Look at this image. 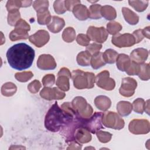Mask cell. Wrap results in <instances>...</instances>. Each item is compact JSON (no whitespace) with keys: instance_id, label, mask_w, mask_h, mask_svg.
Listing matches in <instances>:
<instances>
[{"instance_id":"1","label":"cell","mask_w":150,"mask_h":150,"mask_svg":"<svg viewBox=\"0 0 150 150\" xmlns=\"http://www.w3.org/2000/svg\"><path fill=\"white\" fill-rule=\"evenodd\" d=\"M6 56L10 67L21 71L31 67L35 53L34 49L28 44L19 43L10 47L6 52Z\"/></svg>"},{"instance_id":"2","label":"cell","mask_w":150,"mask_h":150,"mask_svg":"<svg viewBox=\"0 0 150 150\" xmlns=\"http://www.w3.org/2000/svg\"><path fill=\"white\" fill-rule=\"evenodd\" d=\"M76 116H78L76 112H70L64 110L59 107L56 101L45 115V127L49 131L56 132Z\"/></svg>"},{"instance_id":"3","label":"cell","mask_w":150,"mask_h":150,"mask_svg":"<svg viewBox=\"0 0 150 150\" xmlns=\"http://www.w3.org/2000/svg\"><path fill=\"white\" fill-rule=\"evenodd\" d=\"M71 78L73 80L74 86L77 89H90L94 86L95 76L93 73L76 70L71 72Z\"/></svg>"},{"instance_id":"4","label":"cell","mask_w":150,"mask_h":150,"mask_svg":"<svg viewBox=\"0 0 150 150\" xmlns=\"http://www.w3.org/2000/svg\"><path fill=\"white\" fill-rule=\"evenodd\" d=\"M71 105L80 118H88L93 113L92 107L87 104L86 100L82 97H75L71 102Z\"/></svg>"},{"instance_id":"5","label":"cell","mask_w":150,"mask_h":150,"mask_svg":"<svg viewBox=\"0 0 150 150\" xmlns=\"http://www.w3.org/2000/svg\"><path fill=\"white\" fill-rule=\"evenodd\" d=\"M102 123L105 127L115 129H121L124 126V120L117 113L111 111L103 113Z\"/></svg>"},{"instance_id":"6","label":"cell","mask_w":150,"mask_h":150,"mask_svg":"<svg viewBox=\"0 0 150 150\" xmlns=\"http://www.w3.org/2000/svg\"><path fill=\"white\" fill-rule=\"evenodd\" d=\"M103 112H95L90 118L84 119L83 127L92 134H96L100 129L103 128L102 125V117Z\"/></svg>"},{"instance_id":"7","label":"cell","mask_w":150,"mask_h":150,"mask_svg":"<svg viewBox=\"0 0 150 150\" xmlns=\"http://www.w3.org/2000/svg\"><path fill=\"white\" fill-rule=\"evenodd\" d=\"M95 82L98 87L106 90H112L115 86V81L113 79L110 78V73L107 70L98 74L95 78Z\"/></svg>"},{"instance_id":"8","label":"cell","mask_w":150,"mask_h":150,"mask_svg":"<svg viewBox=\"0 0 150 150\" xmlns=\"http://www.w3.org/2000/svg\"><path fill=\"white\" fill-rule=\"evenodd\" d=\"M87 35L94 42L104 43L107 40L108 34L104 27L90 26L87 31Z\"/></svg>"},{"instance_id":"9","label":"cell","mask_w":150,"mask_h":150,"mask_svg":"<svg viewBox=\"0 0 150 150\" xmlns=\"http://www.w3.org/2000/svg\"><path fill=\"white\" fill-rule=\"evenodd\" d=\"M111 42L113 45L118 47H129L135 44L134 36L130 33H117L112 38Z\"/></svg>"},{"instance_id":"10","label":"cell","mask_w":150,"mask_h":150,"mask_svg":"<svg viewBox=\"0 0 150 150\" xmlns=\"http://www.w3.org/2000/svg\"><path fill=\"white\" fill-rule=\"evenodd\" d=\"M149 124L146 120H134L129 124V130L134 134H147L149 131Z\"/></svg>"},{"instance_id":"11","label":"cell","mask_w":150,"mask_h":150,"mask_svg":"<svg viewBox=\"0 0 150 150\" xmlns=\"http://www.w3.org/2000/svg\"><path fill=\"white\" fill-rule=\"evenodd\" d=\"M137 86V82L132 78L125 77L122 79L121 86L119 91L121 95L124 97H131L133 96L135 90Z\"/></svg>"},{"instance_id":"12","label":"cell","mask_w":150,"mask_h":150,"mask_svg":"<svg viewBox=\"0 0 150 150\" xmlns=\"http://www.w3.org/2000/svg\"><path fill=\"white\" fill-rule=\"evenodd\" d=\"M40 96L45 100H62L65 97L66 94L64 92L61 91L60 89L57 87L51 88L50 87H45L40 91Z\"/></svg>"},{"instance_id":"13","label":"cell","mask_w":150,"mask_h":150,"mask_svg":"<svg viewBox=\"0 0 150 150\" xmlns=\"http://www.w3.org/2000/svg\"><path fill=\"white\" fill-rule=\"evenodd\" d=\"M49 34L45 30H39L29 37V41L38 47H41L49 40Z\"/></svg>"},{"instance_id":"14","label":"cell","mask_w":150,"mask_h":150,"mask_svg":"<svg viewBox=\"0 0 150 150\" xmlns=\"http://www.w3.org/2000/svg\"><path fill=\"white\" fill-rule=\"evenodd\" d=\"M37 66L41 70H53L56 67L54 59L50 54H41L38 60Z\"/></svg>"},{"instance_id":"15","label":"cell","mask_w":150,"mask_h":150,"mask_svg":"<svg viewBox=\"0 0 150 150\" xmlns=\"http://www.w3.org/2000/svg\"><path fill=\"white\" fill-rule=\"evenodd\" d=\"M148 51L144 48H137L134 49L130 54L132 61L138 63H143L148 58Z\"/></svg>"},{"instance_id":"16","label":"cell","mask_w":150,"mask_h":150,"mask_svg":"<svg viewBox=\"0 0 150 150\" xmlns=\"http://www.w3.org/2000/svg\"><path fill=\"white\" fill-rule=\"evenodd\" d=\"M65 22L63 19L56 16H53L49 24L47 25L48 29L53 33L59 32L64 26Z\"/></svg>"},{"instance_id":"17","label":"cell","mask_w":150,"mask_h":150,"mask_svg":"<svg viewBox=\"0 0 150 150\" xmlns=\"http://www.w3.org/2000/svg\"><path fill=\"white\" fill-rule=\"evenodd\" d=\"M74 138L79 143H87L91 141V136L87 129L83 127H80L76 129L74 134Z\"/></svg>"},{"instance_id":"18","label":"cell","mask_w":150,"mask_h":150,"mask_svg":"<svg viewBox=\"0 0 150 150\" xmlns=\"http://www.w3.org/2000/svg\"><path fill=\"white\" fill-rule=\"evenodd\" d=\"M74 16L80 21H86L88 18V9L82 4L76 5L72 10Z\"/></svg>"},{"instance_id":"19","label":"cell","mask_w":150,"mask_h":150,"mask_svg":"<svg viewBox=\"0 0 150 150\" xmlns=\"http://www.w3.org/2000/svg\"><path fill=\"white\" fill-rule=\"evenodd\" d=\"M117 67L121 71H126L129 67L131 60L130 57L125 54H118L117 59Z\"/></svg>"},{"instance_id":"20","label":"cell","mask_w":150,"mask_h":150,"mask_svg":"<svg viewBox=\"0 0 150 150\" xmlns=\"http://www.w3.org/2000/svg\"><path fill=\"white\" fill-rule=\"evenodd\" d=\"M9 36L12 41H16L20 39H26L29 38L28 30L19 27H15V28L11 31Z\"/></svg>"},{"instance_id":"21","label":"cell","mask_w":150,"mask_h":150,"mask_svg":"<svg viewBox=\"0 0 150 150\" xmlns=\"http://www.w3.org/2000/svg\"><path fill=\"white\" fill-rule=\"evenodd\" d=\"M94 103L98 109L102 111H106L110 107L111 101L107 96H99L96 97Z\"/></svg>"},{"instance_id":"22","label":"cell","mask_w":150,"mask_h":150,"mask_svg":"<svg viewBox=\"0 0 150 150\" xmlns=\"http://www.w3.org/2000/svg\"><path fill=\"white\" fill-rule=\"evenodd\" d=\"M122 12L125 21L129 25H134L137 24L139 21V17L135 13L125 7L122 8Z\"/></svg>"},{"instance_id":"23","label":"cell","mask_w":150,"mask_h":150,"mask_svg":"<svg viewBox=\"0 0 150 150\" xmlns=\"http://www.w3.org/2000/svg\"><path fill=\"white\" fill-rule=\"evenodd\" d=\"M132 109V104L128 101H120L117 105V110L121 116L128 115Z\"/></svg>"},{"instance_id":"24","label":"cell","mask_w":150,"mask_h":150,"mask_svg":"<svg viewBox=\"0 0 150 150\" xmlns=\"http://www.w3.org/2000/svg\"><path fill=\"white\" fill-rule=\"evenodd\" d=\"M105 64L106 63L103 58V53L98 52L91 56L90 64L93 69H98L101 67L105 66Z\"/></svg>"},{"instance_id":"25","label":"cell","mask_w":150,"mask_h":150,"mask_svg":"<svg viewBox=\"0 0 150 150\" xmlns=\"http://www.w3.org/2000/svg\"><path fill=\"white\" fill-rule=\"evenodd\" d=\"M91 54L87 51H82L77 56V62L81 66H88L90 64Z\"/></svg>"},{"instance_id":"26","label":"cell","mask_w":150,"mask_h":150,"mask_svg":"<svg viewBox=\"0 0 150 150\" xmlns=\"http://www.w3.org/2000/svg\"><path fill=\"white\" fill-rule=\"evenodd\" d=\"M101 15L107 20H113L116 18L117 16L115 9L109 5L101 6Z\"/></svg>"},{"instance_id":"27","label":"cell","mask_w":150,"mask_h":150,"mask_svg":"<svg viewBox=\"0 0 150 150\" xmlns=\"http://www.w3.org/2000/svg\"><path fill=\"white\" fill-rule=\"evenodd\" d=\"M118 56V53L112 49H107L103 53V58L105 63L113 64L116 62V59Z\"/></svg>"},{"instance_id":"28","label":"cell","mask_w":150,"mask_h":150,"mask_svg":"<svg viewBox=\"0 0 150 150\" xmlns=\"http://www.w3.org/2000/svg\"><path fill=\"white\" fill-rule=\"evenodd\" d=\"M17 87L15 84L11 82H7L4 84L1 87V93L3 96L10 97L15 94Z\"/></svg>"},{"instance_id":"29","label":"cell","mask_w":150,"mask_h":150,"mask_svg":"<svg viewBox=\"0 0 150 150\" xmlns=\"http://www.w3.org/2000/svg\"><path fill=\"white\" fill-rule=\"evenodd\" d=\"M101 6L99 4H93L88 9V18L91 19H99L102 16L101 15Z\"/></svg>"},{"instance_id":"30","label":"cell","mask_w":150,"mask_h":150,"mask_svg":"<svg viewBox=\"0 0 150 150\" xmlns=\"http://www.w3.org/2000/svg\"><path fill=\"white\" fill-rule=\"evenodd\" d=\"M69 77L66 76H60L57 77L56 84L59 89L67 91L69 90Z\"/></svg>"},{"instance_id":"31","label":"cell","mask_w":150,"mask_h":150,"mask_svg":"<svg viewBox=\"0 0 150 150\" xmlns=\"http://www.w3.org/2000/svg\"><path fill=\"white\" fill-rule=\"evenodd\" d=\"M37 18H38V22L40 25H47L51 21L52 16L48 10L37 13Z\"/></svg>"},{"instance_id":"32","label":"cell","mask_w":150,"mask_h":150,"mask_svg":"<svg viewBox=\"0 0 150 150\" xmlns=\"http://www.w3.org/2000/svg\"><path fill=\"white\" fill-rule=\"evenodd\" d=\"M76 32L71 27H68L63 32V39L67 43H71L75 39Z\"/></svg>"},{"instance_id":"33","label":"cell","mask_w":150,"mask_h":150,"mask_svg":"<svg viewBox=\"0 0 150 150\" xmlns=\"http://www.w3.org/2000/svg\"><path fill=\"white\" fill-rule=\"evenodd\" d=\"M149 66L148 63H141L139 64V71L138 76L142 80H148Z\"/></svg>"},{"instance_id":"34","label":"cell","mask_w":150,"mask_h":150,"mask_svg":"<svg viewBox=\"0 0 150 150\" xmlns=\"http://www.w3.org/2000/svg\"><path fill=\"white\" fill-rule=\"evenodd\" d=\"M130 6H132L138 12H143L148 6V1H129Z\"/></svg>"},{"instance_id":"35","label":"cell","mask_w":150,"mask_h":150,"mask_svg":"<svg viewBox=\"0 0 150 150\" xmlns=\"http://www.w3.org/2000/svg\"><path fill=\"white\" fill-rule=\"evenodd\" d=\"M33 6L37 13L42 12L47 10L49 6L48 1H35L33 2Z\"/></svg>"},{"instance_id":"36","label":"cell","mask_w":150,"mask_h":150,"mask_svg":"<svg viewBox=\"0 0 150 150\" xmlns=\"http://www.w3.org/2000/svg\"><path fill=\"white\" fill-rule=\"evenodd\" d=\"M8 23L11 26H15L16 22L20 19V12L19 10H14L8 12Z\"/></svg>"},{"instance_id":"37","label":"cell","mask_w":150,"mask_h":150,"mask_svg":"<svg viewBox=\"0 0 150 150\" xmlns=\"http://www.w3.org/2000/svg\"><path fill=\"white\" fill-rule=\"evenodd\" d=\"M132 105L135 112L142 114L145 110V103L142 98H138L134 100Z\"/></svg>"},{"instance_id":"38","label":"cell","mask_w":150,"mask_h":150,"mask_svg":"<svg viewBox=\"0 0 150 150\" xmlns=\"http://www.w3.org/2000/svg\"><path fill=\"white\" fill-rule=\"evenodd\" d=\"M107 29L110 34L115 35L122 29V26L118 22L112 21L107 25Z\"/></svg>"},{"instance_id":"39","label":"cell","mask_w":150,"mask_h":150,"mask_svg":"<svg viewBox=\"0 0 150 150\" xmlns=\"http://www.w3.org/2000/svg\"><path fill=\"white\" fill-rule=\"evenodd\" d=\"M33 76V74L30 71H25L17 73L15 75V79L20 82H26Z\"/></svg>"},{"instance_id":"40","label":"cell","mask_w":150,"mask_h":150,"mask_svg":"<svg viewBox=\"0 0 150 150\" xmlns=\"http://www.w3.org/2000/svg\"><path fill=\"white\" fill-rule=\"evenodd\" d=\"M53 7L54 11L57 14H63L66 11L64 1H56L54 2Z\"/></svg>"},{"instance_id":"41","label":"cell","mask_w":150,"mask_h":150,"mask_svg":"<svg viewBox=\"0 0 150 150\" xmlns=\"http://www.w3.org/2000/svg\"><path fill=\"white\" fill-rule=\"evenodd\" d=\"M96 134L99 141L103 143H106L109 142L112 137L111 134L103 131H98Z\"/></svg>"},{"instance_id":"42","label":"cell","mask_w":150,"mask_h":150,"mask_svg":"<svg viewBox=\"0 0 150 150\" xmlns=\"http://www.w3.org/2000/svg\"><path fill=\"white\" fill-rule=\"evenodd\" d=\"M6 7L8 12L19 10L20 7H22V1H8L6 3Z\"/></svg>"},{"instance_id":"43","label":"cell","mask_w":150,"mask_h":150,"mask_svg":"<svg viewBox=\"0 0 150 150\" xmlns=\"http://www.w3.org/2000/svg\"><path fill=\"white\" fill-rule=\"evenodd\" d=\"M55 82V77L53 74H46L42 79V83L45 87H50Z\"/></svg>"},{"instance_id":"44","label":"cell","mask_w":150,"mask_h":150,"mask_svg":"<svg viewBox=\"0 0 150 150\" xmlns=\"http://www.w3.org/2000/svg\"><path fill=\"white\" fill-rule=\"evenodd\" d=\"M139 71V64L131 60V63L128 69L125 71L129 76L138 75Z\"/></svg>"},{"instance_id":"45","label":"cell","mask_w":150,"mask_h":150,"mask_svg":"<svg viewBox=\"0 0 150 150\" xmlns=\"http://www.w3.org/2000/svg\"><path fill=\"white\" fill-rule=\"evenodd\" d=\"M76 41L77 43L80 45L87 46L89 45L90 39H89V38L87 35L81 33L77 35L76 38Z\"/></svg>"},{"instance_id":"46","label":"cell","mask_w":150,"mask_h":150,"mask_svg":"<svg viewBox=\"0 0 150 150\" xmlns=\"http://www.w3.org/2000/svg\"><path fill=\"white\" fill-rule=\"evenodd\" d=\"M41 87V84L37 80H35L34 81H32L28 86V89L29 90V91L33 93V94H35L36 93H38L39 90V89Z\"/></svg>"},{"instance_id":"47","label":"cell","mask_w":150,"mask_h":150,"mask_svg":"<svg viewBox=\"0 0 150 150\" xmlns=\"http://www.w3.org/2000/svg\"><path fill=\"white\" fill-rule=\"evenodd\" d=\"M102 45L101 44L93 43L91 44H89L86 47V51L88 52L90 54H94L99 52V50L101 49Z\"/></svg>"},{"instance_id":"48","label":"cell","mask_w":150,"mask_h":150,"mask_svg":"<svg viewBox=\"0 0 150 150\" xmlns=\"http://www.w3.org/2000/svg\"><path fill=\"white\" fill-rule=\"evenodd\" d=\"M80 4V1H64V5L66 10L71 11L77 4Z\"/></svg>"},{"instance_id":"49","label":"cell","mask_w":150,"mask_h":150,"mask_svg":"<svg viewBox=\"0 0 150 150\" xmlns=\"http://www.w3.org/2000/svg\"><path fill=\"white\" fill-rule=\"evenodd\" d=\"M135 38V43H139L140 41H141L144 36L143 35V33H142V29H138V30H135L134 32H133V35H132Z\"/></svg>"},{"instance_id":"50","label":"cell","mask_w":150,"mask_h":150,"mask_svg":"<svg viewBox=\"0 0 150 150\" xmlns=\"http://www.w3.org/2000/svg\"><path fill=\"white\" fill-rule=\"evenodd\" d=\"M15 27H19V28H23L26 30H27L28 31L30 30V27L29 26V25H28V23L24 20L20 19L16 23Z\"/></svg>"},{"instance_id":"51","label":"cell","mask_w":150,"mask_h":150,"mask_svg":"<svg viewBox=\"0 0 150 150\" xmlns=\"http://www.w3.org/2000/svg\"><path fill=\"white\" fill-rule=\"evenodd\" d=\"M71 73L70 72V71L68 69L63 67L59 71V73L57 74V77L60 76H66L68 77L71 78Z\"/></svg>"},{"instance_id":"52","label":"cell","mask_w":150,"mask_h":150,"mask_svg":"<svg viewBox=\"0 0 150 150\" xmlns=\"http://www.w3.org/2000/svg\"><path fill=\"white\" fill-rule=\"evenodd\" d=\"M149 26H148L146 28H145L144 29H142V33L144 36L146 37L148 39H149Z\"/></svg>"},{"instance_id":"53","label":"cell","mask_w":150,"mask_h":150,"mask_svg":"<svg viewBox=\"0 0 150 150\" xmlns=\"http://www.w3.org/2000/svg\"><path fill=\"white\" fill-rule=\"evenodd\" d=\"M32 1H22V7H28L30 6Z\"/></svg>"}]
</instances>
